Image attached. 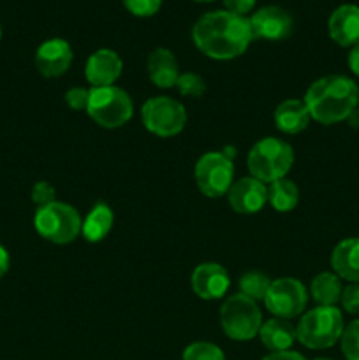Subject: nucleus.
I'll return each mask as SVG.
<instances>
[{
    "mask_svg": "<svg viewBox=\"0 0 359 360\" xmlns=\"http://www.w3.org/2000/svg\"><path fill=\"white\" fill-rule=\"evenodd\" d=\"M192 41L203 55L213 60L241 56L253 41L250 20L229 11L203 14L192 28Z\"/></svg>",
    "mask_w": 359,
    "mask_h": 360,
    "instance_id": "f257e3e1",
    "label": "nucleus"
},
{
    "mask_svg": "<svg viewBox=\"0 0 359 360\" xmlns=\"http://www.w3.org/2000/svg\"><path fill=\"white\" fill-rule=\"evenodd\" d=\"M303 101L312 120L322 125H334L347 120L358 109L359 88L351 77L331 74L313 81Z\"/></svg>",
    "mask_w": 359,
    "mask_h": 360,
    "instance_id": "f03ea898",
    "label": "nucleus"
},
{
    "mask_svg": "<svg viewBox=\"0 0 359 360\" xmlns=\"http://www.w3.org/2000/svg\"><path fill=\"white\" fill-rule=\"evenodd\" d=\"M246 165L252 178L270 185L289 174L294 165V148L278 137H264L250 148Z\"/></svg>",
    "mask_w": 359,
    "mask_h": 360,
    "instance_id": "7ed1b4c3",
    "label": "nucleus"
},
{
    "mask_svg": "<svg viewBox=\"0 0 359 360\" xmlns=\"http://www.w3.org/2000/svg\"><path fill=\"white\" fill-rule=\"evenodd\" d=\"M344 329V315L336 306H317L303 313L296 326V334L303 347L326 350L340 341Z\"/></svg>",
    "mask_w": 359,
    "mask_h": 360,
    "instance_id": "20e7f679",
    "label": "nucleus"
},
{
    "mask_svg": "<svg viewBox=\"0 0 359 360\" xmlns=\"http://www.w3.org/2000/svg\"><path fill=\"white\" fill-rule=\"evenodd\" d=\"M34 227L46 241L53 245H69L80 238L83 220L76 207L55 200L48 206L37 207L34 214Z\"/></svg>",
    "mask_w": 359,
    "mask_h": 360,
    "instance_id": "39448f33",
    "label": "nucleus"
},
{
    "mask_svg": "<svg viewBox=\"0 0 359 360\" xmlns=\"http://www.w3.org/2000/svg\"><path fill=\"white\" fill-rule=\"evenodd\" d=\"M88 116L102 129H120L127 125L134 115V102L130 95L120 86L90 88Z\"/></svg>",
    "mask_w": 359,
    "mask_h": 360,
    "instance_id": "423d86ee",
    "label": "nucleus"
},
{
    "mask_svg": "<svg viewBox=\"0 0 359 360\" xmlns=\"http://www.w3.org/2000/svg\"><path fill=\"white\" fill-rule=\"evenodd\" d=\"M263 326L259 304L243 294H234L220 308V327L232 341H250L257 338Z\"/></svg>",
    "mask_w": 359,
    "mask_h": 360,
    "instance_id": "0eeeda50",
    "label": "nucleus"
},
{
    "mask_svg": "<svg viewBox=\"0 0 359 360\" xmlns=\"http://www.w3.org/2000/svg\"><path fill=\"white\" fill-rule=\"evenodd\" d=\"M141 122L144 129L157 137H175L185 129V105L172 97L157 95L148 98L141 108Z\"/></svg>",
    "mask_w": 359,
    "mask_h": 360,
    "instance_id": "6e6552de",
    "label": "nucleus"
},
{
    "mask_svg": "<svg viewBox=\"0 0 359 360\" xmlns=\"http://www.w3.org/2000/svg\"><path fill=\"white\" fill-rule=\"evenodd\" d=\"M196 185L203 195L218 199L227 195L234 183V164L224 151H208L197 160L194 167Z\"/></svg>",
    "mask_w": 359,
    "mask_h": 360,
    "instance_id": "1a4fd4ad",
    "label": "nucleus"
},
{
    "mask_svg": "<svg viewBox=\"0 0 359 360\" xmlns=\"http://www.w3.org/2000/svg\"><path fill=\"white\" fill-rule=\"evenodd\" d=\"M308 304V290L298 278L284 276L271 281L264 306L277 319L292 320L303 315Z\"/></svg>",
    "mask_w": 359,
    "mask_h": 360,
    "instance_id": "9d476101",
    "label": "nucleus"
},
{
    "mask_svg": "<svg viewBox=\"0 0 359 360\" xmlns=\"http://www.w3.org/2000/svg\"><path fill=\"white\" fill-rule=\"evenodd\" d=\"M253 39L264 41H284L294 32V20L280 6H266L248 18Z\"/></svg>",
    "mask_w": 359,
    "mask_h": 360,
    "instance_id": "9b49d317",
    "label": "nucleus"
},
{
    "mask_svg": "<svg viewBox=\"0 0 359 360\" xmlns=\"http://www.w3.org/2000/svg\"><path fill=\"white\" fill-rule=\"evenodd\" d=\"M190 287L199 299L217 301L227 294L231 287V276L222 264L203 262L192 271Z\"/></svg>",
    "mask_w": 359,
    "mask_h": 360,
    "instance_id": "f8f14e48",
    "label": "nucleus"
},
{
    "mask_svg": "<svg viewBox=\"0 0 359 360\" xmlns=\"http://www.w3.org/2000/svg\"><path fill=\"white\" fill-rule=\"evenodd\" d=\"M73 46L60 37L48 39L35 51V67L44 77L63 76L73 65Z\"/></svg>",
    "mask_w": 359,
    "mask_h": 360,
    "instance_id": "ddd939ff",
    "label": "nucleus"
},
{
    "mask_svg": "<svg viewBox=\"0 0 359 360\" xmlns=\"http://www.w3.org/2000/svg\"><path fill=\"white\" fill-rule=\"evenodd\" d=\"M229 206L239 214H256L266 206L267 186L259 179L246 176L231 185L227 192Z\"/></svg>",
    "mask_w": 359,
    "mask_h": 360,
    "instance_id": "4468645a",
    "label": "nucleus"
},
{
    "mask_svg": "<svg viewBox=\"0 0 359 360\" xmlns=\"http://www.w3.org/2000/svg\"><path fill=\"white\" fill-rule=\"evenodd\" d=\"M123 72V62L116 51L109 48L97 49L84 63V77L92 88L113 86Z\"/></svg>",
    "mask_w": 359,
    "mask_h": 360,
    "instance_id": "2eb2a0df",
    "label": "nucleus"
},
{
    "mask_svg": "<svg viewBox=\"0 0 359 360\" xmlns=\"http://www.w3.org/2000/svg\"><path fill=\"white\" fill-rule=\"evenodd\" d=\"M329 37L338 46L354 48L359 42V7L354 4H344L331 13L327 21Z\"/></svg>",
    "mask_w": 359,
    "mask_h": 360,
    "instance_id": "dca6fc26",
    "label": "nucleus"
},
{
    "mask_svg": "<svg viewBox=\"0 0 359 360\" xmlns=\"http://www.w3.org/2000/svg\"><path fill=\"white\" fill-rule=\"evenodd\" d=\"M146 72L151 83L164 90L176 86V81L182 74L175 53L168 48H157L148 55Z\"/></svg>",
    "mask_w": 359,
    "mask_h": 360,
    "instance_id": "f3484780",
    "label": "nucleus"
},
{
    "mask_svg": "<svg viewBox=\"0 0 359 360\" xmlns=\"http://www.w3.org/2000/svg\"><path fill=\"white\" fill-rule=\"evenodd\" d=\"M310 120L312 116H310L308 108H306L305 101H299V98H285L277 105L273 112L275 127L289 136L306 130Z\"/></svg>",
    "mask_w": 359,
    "mask_h": 360,
    "instance_id": "a211bd4d",
    "label": "nucleus"
},
{
    "mask_svg": "<svg viewBox=\"0 0 359 360\" xmlns=\"http://www.w3.org/2000/svg\"><path fill=\"white\" fill-rule=\"evenodd\" d=\"M331 267L340 280L359 283V238H347L334 246Z\"/></svg>",
    "mask_w": 359,
    "mask_h": 360,
    "instance_id": "6ab92c4d",
    "label": "nucleus"
},
{
    "mask_svg": "<svg viewBox=\"0 0 359 360\" xmlns=\"http://www.w3.org/2000/svg\"><path fill=\"white\" fill-rule=\"evenodd\" d=\"M257 336H259L260 343L270 352L291 350L296 341H298L296 326H292L291 320L277 319V316L263 322Z\"/></svg>",
    "mask_w": 359,
    "mask_h": 360,
    "instance_id": "aec40b11",
    "label": "nucleus"
},
{
    "mask_svg": "<svg viewBox=\"0 0 359 360\" xmlns=\"http://www.w3.org/2000/svg\"><path fill=\"white\" fill-rule=\"evenodd\" d=\"M113 224H115V214L111 207L104 202H97L84 217L81 236L88 243H99L111 232Z\"/></svg>",
    "mask_w": 359,
    "mask_h": 360,
    "instance_id": "412c9836",
    "label": "nucleus"
},
{
    "mask_svg": "<svg viewBox=\"0 0 359 360\" xmlns=\"http://www.w3.org/2000/svg\"><path fill=\"white\" fill-rule=\"evenodd\" d=\"M341 280L334 273L317 274L310 283V294L317 306H336L341 299Z\"/></svg>",
    "mask_w": 359,
    "mask_h": 360,
    "instance_id": "4be33fe9",
    "label": "nucleus"
},
{
    "mask_svg": "<svg viewBox=\"0 0 359 360\" xmlns=\"http://www.w3.org/2000/svg\"><path fill=\"white\" fill-rule=\"evenodd\" d=\"M267 202L278 213H289L296 210L299 202V188L292 179L282 178L267 186Z\"/></svg>",
    "mask_w": 359,
    "mask_h": 360,
    "instance_id": "5701e85b",
    "label": "nucleus"
},
{
    "mask_svg": "<svg viewBox=\"0 0 359 360\" xmlns=\"http://www.w3.org/2000/svg\"><path fill=\"white\" fill-rule=\"evenodd\" d=\"M271 278L260 271H248L239 278V294L246 295L252 301H264L267 290L271 287Z\"/></svg>",
    "mask_w": 359,
    "mask_h": 360,
    "instance_id": "b1692460",
    "label": "nucleus"
},
{
    "mask_svg": "<svg viewBox=\"0 0 359 360\" xmlns=\"http://www.w3.org/2000/svg\"><path fill=\"white\" fill-rule=\"evenodd\" d=\"M182 360H225V354L218 345L210 341H194L183 350Z\"/></svg>",
    "mask_w": 359,
    "mask_h": 360,
    "instance_id": "393cba45",
    "label": "nucleus"
},
{
    "mask_svg": "<svg viewBox=\"0 0 359 360\" xmlns=\"http://www.w3.org/2000/svg\"><path fill=\"white\" fill-rule=\"evenodd\" d=\"M176 90L180 91V95L183 97H194L201 98L208 90L206 81L203 79V76L196 72H182L180 74L178 81H176Z\"/></svg>",
    "mask_w": 359,
    "mask_h": 360,
    "instance_id": "a878e982",
    "label": "nucleus"
},
{
    "mask_svg": "<svg viewBox=\"0 0 359 360\" xmlns=\"http://www.w3.org/2000/svg\"><path fill=\"white\" fill-rule=\"evenodd\" d=\"M341 352L347 360H359V320L345 326L340 338Z\"/></svg>",
    "mask_w": 359,
    "mask_h": 360,
    "instance_id": "bb28decb",
    "label": "nucleus"
},
{
    "mask_svg": "<svg viewBox=\"0 0 359 360\" xmlns=\"http://www.w3.org/2000/svg\"><path fill=\"white\" fill-rule=\"evenodd\" d=\"M125 9L137 18H150L162 7V0H122Z\"/></svg>",
    "mask_w": 359,
    "mask_h": 360,
    "instance_id": "cd10ccee",
    "label": "nucleus"
},
{
    "mask_svg": "<svg viewBox=\"0 0 359 360\" xmlns=\"http://www.w3.org/2000/svg\"><path fill=\"white\" fill-rule=\"evenodd\" d=\"M56 190L55 186L49 181H37L34 186H32V200L37 207L48 206V204L55 202Z\"/></svg>",
    "mask_w": 359,
    "mask_h": 360,
    "instance_id": "c85d7f7f",
    "label": "nucleus"
},
{
    "mask_svg": "<svg viewBox=\"0 0 359 360\" xmlns=\"http://www.w3.org/2000/svg\"><path fill=\"white\" fill-rule=\"evenodd\" d=\"M65 102L73 111H87L90 102V90L83 86H73L65 91Z\"/></svg>",
    "mask_w": 359,
    "mask_h": 360,
    "instance_id": "c756f323",
    "label": "nucleus"
},
{
    "mask_svg": "<svg viewBox=\"0 0 359 360\" xmlns=\"http://www.w3.org/2000/svg\"><path fill=\"white\" fill-rule=\"evenodd\" d=\"M341 308L351 315H359V283H351L341 292Z\"/></svg>",
    "mask_w": 359,
    "mask_h": 360,
    "instance_id": "7c9ffc66",
    "label": "nucleus"
},
{
    "mask_svg": "<svg viewBox=\"0 0 359 360\" xmlns=\"http://www.w3.org/2000/svg\"><path fill=\"white\" fill-rule=\"evenodd\" d=\"M257 0H224L225 11L236 14V16H245L256 7Z\"/></svg>",
    "mask_w": 359,
    "mask_h": 360,
    "instance_id": "2f4dec72",
    "label": "nucleus"
},
{
    "mask_svg": "<svg viewBox=\"0 0 359 360\" xmlns=\"http://www.w3.org/2000/svg\"><path fill=\"white\" fill-rule=\"evenodd\" d=\"M260 360H306L299 352L294 350H285V352H270L264 355Z\"/></svg>",
    "mask_w": 359,
    "mask_h": 360,
    "instance_id": "473e14b6",
    "label": "nucleus"
},
{
    "mask_svg": "<svg viewBox=\"0 0 359 360\" xmlns=\"http://www.w3.org/2000/svg\"><path fill=\"white\" fill-rule=\"evenodd\" d=\"M9 266H11L9 252H7V250L4 248L2 245H0V280H2V278L7 274V271H9Z\"/></svg>",
    "mask_w": 359,
    "mask_h": 360,
    "instance_id": "72a5a7b5",
    "label": "nucleus"
},
{
    "mask_svg": "<svg viewBox=\"0 0 359 360\" xmlns=\"http://www.w3.org/2000/svg\"><path fill=\"white\" fill-rule=\"evenodd\" d=\"M348 67L355 76H359V42L348 53Z\"/></svg>",
    "mask_w": 359,
    "mask_h": 360,
    "instance_id": "f704fd0d",
    "label": "nucleus"
},
{
    "mask_svg": "<svg viewBox=\"0 0 359 360\" xmlns=\"http://www.w3.org/2000/svg\"><path fill=\"white\" fill-rule=\"evenodd\" d=\"M194 2H215V0H194Z\"/></svg>",
    "mask_w": 359,
    "mask_h": 360,
    "instance_id": "c9c22d12",
    "label": "nucleus"
},
{
    "mask_svg": "<svg viewBox=\"0 0 359 360\" xmlns=\"http://www.w3.org/2000/svg\"><path fill=\"white\" fill-rule=\"evenodd\" d=\"M313 360H333V359H327V357H317V359H313Z\"/></svg>",
    "mask_w": 359,
    "mask_h": 360,
    "instance_id": "e433bc0d",
    "label": "nucleus"
},
{
    "mask_svg": "<svg viewBox=\"0 0 359 360\" xmlns=\"http://www.w3.org/2000/svg\"><path fill=\"white\" fill-rule=\"evenodd\" d=\"M0 37H2V27H0Z\"/></svg>",
    "mask_w": 359,
    "mask_h": 360,
    "instance_id": "4c0bfd02",
    "label": "nucleus"
}]
</instances>
